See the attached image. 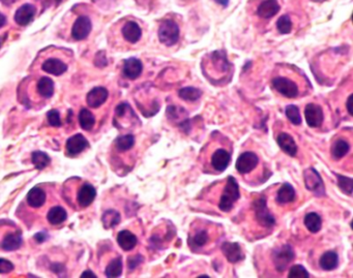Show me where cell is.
<instances>
[{"label":"cell","mask_w":353,"mask_h":278,"mask_svg":"<svg viewBox=\"0 0 353 278\" xmlns=\"http://www.w3.org/2000/svg\"><path fill=\"white\" fill-rule=\"evenodd\" d=\"M239 199V186L236 179L233 176H229L225 185L224 191L219 202V208L223 212H229L232 210L234 204Z\"/></svg>","instance_id":"1"},{"label":"cell","mask_w":353,"mask_h":278,"mask_svg":"<svg viewBox=\"0 0 353 278\" xmlns=\"http://www.w3.org/2000/svg\"><path fill=\"white\" fill-rule=\"evenodd\" d=\"M159 40L167 47L174 46L180 40V27L172 20H165L159 28Z\"/></svg>","instance_id":"2"},{"label":"cell","mask_w":353,"mask_h":278,"mask_svg":"<svg viewBox=\"0 0 353 278\" xmlns=\"http://www.w3.org/2000/svg\"><path fill=\"white\" fill-rule=\"evenodd\" d=\"M253 207H254L256 219L261 226L266 228H271L275 225V219L267 208L265 197L262 196L256 199L253 202Z\"/></svg>","instance_id":"3"},{"label":"cell","mask_w":353,"mask_h":278,"mask_svg":"<svg viewBox=\"0 0 353 278\" xmlns=\"http://www.w3.org/2000/svg\"><path fill=\"white\" fill-rule=\"evenodd\" d=\"M294 251L289 244H285L281 248L274 251L272 255L273 264L279 272H284L287 266L294 260Z\"/></svg>","instance_id":"4"},{"label":"cell","mask_w":353,"mask_h":278,"mask_svg":"<svg viewBox=\"0 0 353 278\" xmlns=\"http://www.w3.org/2000/svg\"><path fill=\"white\" fill-rule=\"evenodd\" d=\"M304 179H305V184L308 190L318 196L324 194L325 188H324L323 180L321 176L319 175V173L317 172L314 168H309L304 172Z\"/></svg>","instance_id":"5"},{"label":"cell","mask_w":353,"mask_h":278,"mask_svg":"<svg viewBox=\"0 0 353 278\" xmlns=\"http://www.w3.org/2000/svg\"><path fill=\"white\" fill-rule=\"evenodd\" d=\"M258 162L259 158L256 155V153L251 151H245L238 156L235 163V168L239 174L244 175V174L251 173L258 165Z\"/></svg>","instance_id":"6"},{"label":"cell","mask_w":353,"mask_h":278,"mask_svg":"<svg viewBox=\"0 0 353 278\" xmlns=\"http://www.w3.org/2000/svg\"><path fill=\"white\" fill-rule=\"evenodd\" d=\"M273 88L282 95L288 98H295L298 95V87L288 78L276 77L272 80Z\"/></svg>","instance_id":"7"},{"label":"cell","mask_w":353,"mask_h":278,"mask_svg":"<svg viewBox=\"0 0 353 278\" xmlns=\"http://www.w3.org/2000/svg\"><path fill=\"white\" fill-rule=\"evenodd\" d=\"M91 21L86 16H80L74 23L72 28V36L76 41L85 40L91 32Z\"/></svg>","instance_id":"8"},{"label":"cell","mask_w":353,"mask_h":278,"mask_svg":"<svg viewBox=\"0 0 353 278\" xmlns=\"http://www.w3.org/2000/svg\"><path fill=\"white\" fill-rule=\"evenodd\" d=\"M305 118L310 127H319L323 122V111L316 103H308L305 109Z\"/></svg>","instance_id":"9"},{"label":"cell","mask_w":353,"mask_h":278,"mask_svg":"<svg viewBox=\"0 0 353 278\" xmlns=\"http://www.w3.org/2000/svg\"><path fill=\"white\" fill-rule=\"evenodd\" d=\"M87 147H88V142L86 140V137L81 133H77L73 136H70L65 145L66 152L70 156L80 154Z\"/></svg>","instance_id":"10"},{"label":"cell","mask_w":353,"mask_h":278,"mask_svg":"<svg viewBox=\"0 0 353 278\" xmlns=\"http://www.w3.org/2000/svg\"><path fill=\"white\" fill-rule=\"evenodd\" d=\"M221 248L229 263L235 264L244 260L245 258L240 245L236 242H224Z\"/></svg>","instance_id":"11"},{"label":"cell","mask_w":353,"mask_h":278,"mask_svg":"<svg viewBox=\"0 0 353 278\" xmlns=\"http://www.w3.org/2000/svg\"><path fill=\"white\" fill-rule=\"evenodd\" d=\"M109 92L107 89L104 87H94L88 92L86 96L87 105L92 109L99 108L103 103H105L106 100H107Z\"/></svg>","instance_id":"12"},{"label":"cell","mask_w":353,"mask_h":278,"mask_svg":"<svg viewBox=\"0 0 353 278\" xmlns=\"http://www.w3.org/2000/svg\"><path fill=\"white\" fill-rule=\"evenodd\" d=\"M143 64L137 58H129L123 63V76L130 80H136L142 74Z\"/></svg>","instance_id":"13"},{"label":"cell","mask_w":353,"mask_h":278,"mask_svg":"<svg viewBox=\"0 0 353 278\" xmlns=\"http://www.w3.org/2000/svg\"><path fill=\"white\" fill-rule=\"evenodd\" d=\"M276 143L279 147L286 154L294 157L297 154V145L294 138L287 132H281L276 137Z\"/></svg>","instance_id":"14"},{"label":"cell","mask_w":353,"mask_h":278,"mask_svg":"<svg viewBox=\"0 0 353 278\" xmlns=\"http://www.w3.org/2000/svg\"><path fill=\"white\" fill-rule=\"evenodd\" d=\"M35 16V8L32 5L26 4L20 7L15 14V21L20 26H27Z\"/></svg>","instance_id":"15"},{"label":"cell","mask_w":353,"mask_h":278,"mask_svg":"<svg viewBox=\"0 0 353 278\" xmlns=\"http://www.w3.org/2000/svg\"><path fill=\"white\" fill-rule=\"evenodd\" d=\"M95 196H96L95 188L91 184L85 183L81 186V188L78 191L77 202L80 205V207L86 208L92 204V202L95 199Z\"/></svg>","instance_id":"16"},{"label":"cell","mask_w":353,"mask_h":278,"mask_svg":"<svg viewBox=\"0 0 353 278\" xmlns=\"http://www.w3.org/2000/svg\"><path fill=\"white\" fill-rule=\"evenodd\" d=\"M231 161V156L225 149H218L211 156V165L218 172H224Z\"/></svg>","instance_id":"17"},{"label":"cell","mask_w":353,"mask_h":278,"mask_svg":"<svg viewBox=\"0 0 353 278\" xmlns=\"http://www.w3.org/2000/svg\"><path fill=\"white\" fill-rule=\"evenodd\" d=\"M121 32L124 40L131 44H136L141 39V36H142V30L134 21L127 22L122 27Z\"/></svg>","instance_id":"18"},{"label":"cell","mask_w":353,"mask_h":278,"mask_svg":"<svg viewBox=\"0 0 353 278\" xmlns=\"http://www.w3.org/2000/svg\"><path fill=\"white\" fill-rule=\"evenodd\" d=\"M42 69L47 74H50L53 76H60L67 71V65L59 59L50 58V59H47L43 63Z\"/></svg>","instance_id":"19"},{"label":"cell","mask_w":353,"mask_h":278,"mask_svg":"<svg viewBox=\"0 0 353 278\" xmlns=\"http://www.w3.org/2000/svg\"><path fill=\"white\" fill-rule=\"evenodd\" d=\"M280 11V5L276 0H264L260 4L257 10V14L260 18L270 19L274 17Z\"/></svg>","instance_id":"20"},{"label":"cell","mask_w":353,"mask_h":278,"mask_svg":"<svg viewBox=\"0 0 353 278\" xmlns=\"http://www.w3.org/2000/svg\"><path fill=\"white\" fill-rule=\"evenodd\" d=\"M117 243L124 252H130L136 247L137 243H138V239L132 232L124 230V231H121L118 233Z\"/></svg>","instance_id":"21"},{"label":"cell","mask_w":353,"mask_h":278,"mask_svg":"<svg viewBox=\"0 0 353 278\" xmlns=\"http://www.w3.org/2000/svg\"><path fill=\"white\" fill-rule=\"evenodd\" d=\"M22 245V236L20 232H14L8 234L3 242H2V248L6 252H14L21 247Z\"/></svg>","instance_id":"22"},{"label":"cell","mask_w":353,"mask_h":278,"mask_svg":"<svg viewBox=\"0 0 353 278\" xmlns=\"http://www.w3.org/2000/svg\"><path fill=\"white\" fill-rule=\"evenodd\" d=\"M295 189L290 183H284L276 192V202L279 204H289L295 200Z\"/></svg>","instance_id":"23"},{"label":"cell","mask_w":353,"mask_h":278,"mask_svg":"<svg viewBox=\"0 0 353 278\" xmlns=\"http://www.w3.org/2000/svg\"><path fill=\"white\" fill-rule=\"evenodd\" d=\"M26 201L32 208H41L46 202V193L42 188L34 187L27 193Z\"/></svg>","instance_id":"24"},{"label":"cell","mask_w":353,"mask_h":278,"mask_svg":"<svg viewBox=\"0 0 353 278\" xmlns=\"http://www.w3.org/2000/svg\"><path fill=\"white\" fill-rule=\"evenodd\" d=\"M67 218V213L64 208L61 206H54L49 210L47 214V219L52 226H58L64 223Z\"/></svg>","instance_id":"25"},{"label":"cell","mask_w":353,"mask_h":278,"mask_svg":"<svg viewBox=\"0 0 353 278\" xmlns=\"http://www.w3.org/2000/svg\"><path fill=\"white\" fill-rule=\"evenodd\" d=\"M319 265L324 271L335 270L339 265V258L337 253L332 251L324 253L319 260Z\"/></svg>","instance_id":"26"},{"label":"cell","mask_w":353,"mask_h":278,"mask_svg":"<svg viewBox=\"0 0 353 278\" xmlns=\"http://www.w3.org/2000/svg\"><path fill=\"white\" fill-rule=\"evenodd\" d=\"M304 224H305L306 228L309 230V232H311L313 234L318 233L322 228V219H321L320 215H318L315 212L307 214L305 216Z\"/></svg>","instance_id":"27"},{"label":"cell","mask_w":353,"mask_h":278,"mask_svg":"<svg viewBox=\"0 0 353 278\" xmlns=\"http://www.w3.org/2000/svg\"><path fill=\"white\" fill-rule=\"evenodd\" d=\"M350 150L349 143L344 138H339L332 146V156L335 160L343 158Z\"/></svg>","instance_id":"28"},{"label":"cell","mask_w":353,"mask_h":278,"mask_svg":"<svg viewBox=\"0 0 353 278\" xmlns=\"http://www.w3.org/2000/svg\"><path fill=\"white\" fill-rule=\"evenodd\" d=\"M38 92L45 98H50L54 93V83L49 77H43L38 82Z\"/></svg>","instance_id":"29"},{"label":"cell","mask_w":353,"mask_h":278,"mask_svg":"<svg viewBox=\"0 0 353 278\" xmlns=\"http://www.w3.org/2000/svg\"><path fill=\"white\" fill-rule=\"evenodd\" d=\"M79 123L84 130H91L95 123L93 114L88 109H82L79 113Z\"/></svg>","instance_id":"30"},{"label":"cell","mask_w":353,"mask_h":278,"mask_svg":"<svg viewBox=\"0 0 353 278\" xmlns=\"http://www.w3.org/2000/svg\"><path fill=\"white\" fill-rule=\"evenodd\" d=\"M134 145H135V136L130 133L118 136L117 140L115 141L116 149L120 152H124L132 149Z\"/></svg>","instance_id":"31"},{"label":"cell","mask_w":353,"mask_h":278,"mask_svg":"<svg viewBox=\"0 0 353 278\" xmlns=\"http://www.w3.org/2000/svg\"><path fill=\"white\" fill-rule=\"evenodd\" d=\"M102 221L106 229H111L120 223V214L115 210H108L103 214Z\"/></svg>","instance_id":"32"},{"label":"cell","mask_w":353,"mask_h":278,"mask_svg":"<svg viewBox=\"0 0 353 278\" xmlns=\"http://www.w3.org/2000/svg\"><path fill=\"white\" fill-rule=\"evenodd\" d=\"M31 159L32 163L38 170L45 169L51 162V158L49 157V155L42 151H34L31 154Z\"/></svg>","instance_id":"33"},{"label":"cell","mask_w":353,"mask_h":278,"mask_svg":"<svg viewBox=\"0 0 353 278\" xmlns=\"http://www.w3.org/2000/svg\"><path fill=\"white\" fill-rule=\"evenodd\" d=\"M122 273V260L120 257L112 260L106 268V276L110 278L119 277Z\"/></svg>","instance_id":"34"},{"label":"cell","mask_w":353,"mask_h":278,"mask_svg":"<svg viewBox=\"0 0 353 278\" xmlns=\"http://www.w3.org/2000/svg\"><path fill=\"white\" fill-rule=\"evenodd\" d=\"M179 95L184 100L196 101L202 96V91L195 87H185L179 91Z\"/></svg>","instance_id":"35"},{"label":"cell","mask_w":353,"mask_h":278,"mask_svg":"<svg viewBox=\"0 0 353 278\" xmlns=\"http://www.w3.org/2000/svg\"><path fill=\"white\" fill-rule=\"evenodd\" d=\"M208 241V234L206 231H200L198 233H196L194 236H192L190 238V245L193 248H200L202 246H204Z\"/></svg>","instance_id":"36"},{"label":"cell","mask_w":353,"mask_h":278,"mask_svg":"<svg viewBox=\"0 0 353 278\" xmlns=\"http://www.w3.org/2000/svg\"><path fill=\"white\" fill-rule=\"evenodd\" d=\"M336 177L338 180V186L340 187V189L348 194V196H352V187H353V179L350 177H346L343 175H340V174H336Z\"/></svg>","instance_id":"37"},{"label":"cell","mask_w":353,"mask_h":278,"mask_svg":"<svg viewBox=\"0 0 353 278\" xmlns=\"http://www.w3.org/2000/svg\"><path fill=\"white\" fill-rule=\"evenodd\" d=\"M276 28L281 34H288L292 30V22L289 16L284 15L279 18L276 22Z\"/></svg>","instance_id":"38"},{"label":"cell","mask_w":353,"mask_h":278,"mask_svg":"<svg viewBox=\"0 0 353 278\" xmlns=\"http://www.w3.org/2000/svg\"><path fill=\"white\" fill-rule=\"evenodd\" d=\"M285 113H286V116L287 118L291 121L292 124L294 125H299L301 124V117H300V113H299V109L294 106V105H289L286 107V110H285Z\"/></svg>","instance_id":"39"},{"label":"cell","mask_w":353,"mask_h":278,"mask_svg":"<svg viewBox=\"0 0 353 278\" xmlns=\"http://www.w3.org/2000/svg\"><path fill=\"white\" fill-rule=\"evenodd\" d=\"M289 278H309L310 274L309 272L306 270V268L301 265H294L291 267L289 274H288Z\"/></svg>","instance_id":"40"},{"label":"cell","mask_w":353,"mask_h":278,"mask_svg":"<svg viewBox=\"0 0 353 278\" xmlns=\"http://www.w3.org/2000/svg\"><path fill=\"white\" fill-rule=\"evenodd\" d=\"M47 119L50 125L54 127L61 126V119H60V113L57 110H51L47 113Z\"/></svg>","instance_id":"41"},{"label":"cell","mask_w":353,"mask_h":278,"mask_svg":"<svg viewBox=\"0 0 353 278\" xmlns=\"http://www.w3.org/2000/svg\"><path fill=\"white\" fill-rule=\"evenodd\" d=\"M14 270V265L12 262L6 260V259H0V274H8Z\"/></svg>","instance_id":"42"},{"label":"cell","mask_w":353,"mask_h":278,"mask_svg":"<svg viewBox=\"0 0 353 278\" xmlns=\"http://www.w3.org/2000/svg\"><path fill=\"white\" fill-rule=\"evenodd\" d=\"M143 262V257L137 255L135 257H130L128 260V268L130 270H134L137 266H139L141 263Z\"/></svg>","instance_id":"43"},{"label":"cell","mask_w":353,"mask_h":278,"mask_svg":"<svg viewBox=\"0 0 353 278\" xmlns=\"http://www.w3.org/2000/svg\"><path fill=\"white\" fill-rule=\"evenodd\" d=\"M352 97H353V95L350 94L349 97H348V99H347V102H346L347 111H348V113H349L350 116H352Z\"/></svg>","instance_id":"44"},{"label":"cell","mask_w":353,"mask_h":278,"mask_svg":"<svg viewBox=\"0 0 353 278\" xmlns=\"http://www.w3.org/2000/svg\"><path fill=\"white\" fill-rule=\"evenodd\" d=\"M34 238H35V240H37L39 243H42V242H44V241L46 240L47 236H46L44 233H39V234H37V235L34 236Z\"/></svg>","instance_id":"45"},{"label":"cell","mask_w":353,"mask_h":278,"mask_svg":"<svg viewBox=\"0 0 353 278\" xmlns=\"http://www.w3.org/2000/svg\"><path fill=\"white\" fill-rule=\"evenodd\" d=\"M81 277H82V278H96V275H95L93 272L87 270V271H85V272L82 273Z\"/></svg>","instance_id":"46"},{"label":"cell","mask_w":353,"mask_h":278,"mask_svg":"<svg viewBox=\"0 0 353 278\" xmlns=\"http://www.w3.org/2000/svg\"><path fill=\"white\" fill-rule=\"evenodd\" d=\"M18 0H0V3L4 4L5 6H12L14 4H16Z\"/></svg>","instance_id":"47"},{"label":"cell","mask_w":353,"mask_h":278,"mask_svg":"<svg viewBox=\"0 0 353 278\" xmlns=\"http://www.w3.org/2000/svg\"><path fill=\"white\" fill-rule=\"evenodd\" d=\"M6 23H7V18H6V16H5L4 14L0 13V28L4 27V26L6 25Z\"/></svg>","instance_id":"48"},{"label":"cell","mask_w":353,"mask_h":278,"mask_svg":"<svg viewBox=\"0 0 353 278\" xmlns=\"http://www.w3.org/2000/svg\"><path fill=\"white\" fill-rule=\"evenodd\" d=\"M215 2L223 7H227L229 5V0H215Z\"/></svg>","instance_id":"49"},{"label":"cell","mask_w":353,"mask_h":278,"mask_svg":"<svg viewBox=\"0 0 353 278\" xmlns=\"http://www.w3.org/2000/svg\"><path fill=\"white\" fill-rule=\"evenodd\" d=\"M317 2H324V0H317Z\"/></svg>","instance_id":"50"},{"label":"cell","mask_w":353,"mask_h":278,"mask_svg":"<svg viewBox=\"0 0 353 278\" xmlns=\"http://www.w3.org/2000/svg\"><path fill=\"white\" fill-rule=\"evenodd\" d=\"M0 47H2V43H0Z\"/></svg>","instance_id":"51"}]
</instances>
